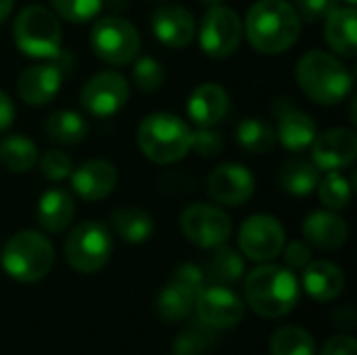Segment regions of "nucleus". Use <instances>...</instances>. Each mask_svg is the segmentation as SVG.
Here are the masks:
<instances>
[{
  "instance_id": "nucleus-1",
  "label": "nucleus",
  "mask_w": 357,
  "mask_h": 355,
  "mask_svg": "<svg viewBox=\"0 0 357 355\" xmlns=\"http://www.w3.org/2000/svg\"><path fill=\"white\" fill-rule=\"evenodd\" d=\"M251 46L261 54H282L301 33V17L289 0H257L243 23Z\"/></svg>"
},
{
  "instance_id": "nucleus-2",
  "label": "nucleus",
  "mask_w": 357,
  "mask_h": 355,
  "mask_svg": "<svg viewBox=\"0 0 357 355\" xmlns=\"http://www.w3.org/2000/svg\"><path fill=\"white\" fill-rule=\"evenodd\" d=\"M295 77L307 98L318 105H339L351 92L354 75L349 67L335 54L310 50L297 63Z\"/></svg>"
},
{
  "instance_id": "nucleus-3",
  "label": "nucleus",
  "mask_w": 357,
  "mask_h": 355,
  "mask_svg": "<svg viewBox=\"0 0 357 355\" xmlns=\"http://www.w3.org/2000/svg\"><path fill=\"white\" fill-rule=\"evenodd\" d=\"M245 297L251 310L264 318H282L299 301L295 274L276 264H264L245 278Z\"/></svg>"
},
{
  "instance_id": "nucleus-4",
  "label": "nucleus",
  "mask_w": 357,
  "mask_h": 355,
  "mask_svg": "<svg viewBox=\"0 0 357 355\" xmlns=\"http://www.w3.org/2000/svg\"><path fill=\"white\" fill-rule=\"evenodd\" d=\"M192 130L172 113H153L138 126V146L142 155L159 165L176 163L190 151Z\"/></svg>"
},
{
  "instance_id": "nucleus-5",
  "label": "nucleus",
  "mask_w": 357,
  "mask_h": 355,
  "mask_svg": "<svg viewBox=\"0 0 357 355\" xmlns=\"http://www.w3.org/2000/svg\"><path fill=\"white\" fill-rule=\"evenodd\" d=\"M54 264L50 241L38 230H21L2 249V268L17 282L42 280Z\"/></svg>"
},
{
  "instance_id": "nucleus-6",
  "label": "nucleus",
  "mask_w": 357,
  "mask_h": 355,
  "mask_svg": "<svg viewBox=\"0 0 357 355\" xmlns=\"http://www.w3.org/2000/svg\"><path fill=\"white\" fill-rule=\"evenodd\" d=\"M13 40L27 56L54 59L61 52V23L46 6H25L13 23Z\"/></svg>"
},
{
  "instance_id": "nucleus-7",
  "label": "nucleus",
  "mask_w": 357,
  "mask_h": 355,
  "mask_svg": "<svg viewBox=\"0 0 357 355\" xmlns=\"http://www.w3.org/2000/svg\"><path fill=\"white\" fill-rule=\"evenodd\" d=\"M111 251H113L111 232L100 222L77 224L65 241L67 264L82 274H92L105 268L111 257Z\"/></svg>"
},
{
  "instance_id": "nucleus-8",
  "label": "nucleus",
  "mask_w": 357,
  "mask_h": 355,
  "mask_svg": "<svg viewBox=\"0 0 357 355\" xmlns=\"http://www.w3.org/2000/svg\"><path fill=\"white\" fill-rule=\"evenodd\" d=\"M90 46L96 56L109 65H128L140 52V36L136 27L121 17H102L92 25Z\"/></svg>"
},
{
  "instance_id": "nucleus-9",
  "label": "nucleus",
  "mask_w": 357,
  "mask_h": 355,
  "mask_svg": "<svg viewBox=\"0 0 357 355\" xmlns=\"http://www.w3.org/2000/svg\"><path fill=\"white\" fill-rule=\"evenodd\" d=\"M243 36H245L243 21L232 8L222 4L207 6L199 27V42L207 56L211 59L232 56L238 50Z\"/></svg>"
},
{
  "instance_id": "nucleus-10",
  "label": "nucleus",
  "mask_w": 357,
  "mask_h": 355,
  "mask_svg": "<svg viewBox=\"0 0 357 355\" xmlns=\"http://www.w3.org/2000/svg\"><path fill=\"white\" fill-rule=\"evenodd\" d=\"M180 228L184 236L201 249H215L226 245L232 234L230 218L220 207L207 203H195L186 207L180 218Z\"/></svg>"
},
{
  "instance_id": "nucleus-11",
  "label": "nucleus",
  "mask_w": 357,
  "mask_h": 355,
  "mask_svg": "<svg viewBox=\"0 0 357 355\" xmlns=\"http://www.w3.org/2000/svg\"><path fill=\"white\" fill-rule=\"evenodd\" d=\"M238 247L251 262H270L280 255L284 247L282 224L266 213L247 218L238 230Z\"/></svg>"
},
{
  "instance_id": "nucleus-12",
  "label": "nucleus",
  "mask_w": 357,
  "mask_h": 355,
  "mask_svg": "<svg viewBox=\"0 0 357 355\" xmlns=\"http://www.w3.org/2000/svg\"><path fill=\"white\" fill-rule=\"evenodd\" d=\"M130 98L128 80L117 71H102L96 73L92 80L86 82L79 94V103L86 113L92 117H111L121 107H126Z\"/></svg>"
},
{
  "instance_id": "nucleus-13",
  "label": "nucleus",
  "mask_w": 357,
  "mask_h": 355,
  "mask_svg": "<svg viewBox=\"0 0 357 355\" xmlns=\"http://www.w3.org/2000/svg\"><path fill=\"white\" fill-rule=\"evenodd\" d=\"M207 192L220 205L238 207L253 197L255 178L245 165L224 163L207 176Z\"/></svg>"
},
{
  "instance_id": "nucleus-14",
  "label": "nucleus",
  "mask_w": 357,
  "mask_h": 355,
  "mask_svg": "<svg viewBox=\"0 0 357 355\" xmlns=\"http://www.w3.org/2000/svg\"><path fill=\"white\" fill-rule=\"evenodd\" d=\"M312 146V159L318 169L339 172L349 167L357 157V136L347 128H331L316 134Z\"/></svg>"
},
{
  "instance_id": "nucleus-15",
  "label": "nucleus",
  "mask_w": 357,
  "mask_h": 355,
  "mask_svg": "<svg viewBox=\"0 0 357 355\" xmlns=\"http://www.w3.org/2000/svg\"><path fill=\"white\" fill-rule=\"evenodd\" d=\"M195 308L199 320L211 328H232L234 324L241 322L245 314V305L241 297L222 285L203 289L195 299Z\"/></svg>"
},
{
  "instance_id": "nucleus-16",
  "label": "nucleus",
  "mask_w": 357,
  "mask_h": 355,
  "mask_svg": "<svg viewBox=\"0 0 357 355\" xmlns=\"http://www.w3.org/2000/svg\"><path fill=\"white\" fill-rule=\"evenodd\" d=\"M274 115H276V140H280L287 151L299 153L314 142L318 128L310 113L297 109L289 100H278L274 105Z\"/></svg>"
},
{
  "instance_id": "nucleus-17",
  "label": "nucleus",
  "mask_w": 357,
  "mask_h": 355,
  "mask_svg": "<svg viewBox=\"0 0 357 355\" xmlns=\"http://www.w3.org/2000/svg\"><path fill=\"white\" fill-rule=\"evenodd\" d=\"M71 186L75 195L84 201L96 203L107 199L117 186V167L102 159H92L77 165L71 176Z\"/></svg>"
},
{
  "instance_id": "nucleus-18",
  "label": "nucleus",
  "mask_w": 357,
  "mask_h": 355,
  "mask_svg": "<svg viewBox=\"0 0 357 355\" xmlns=\"http://www.w3.org/2000/svg\"><path fill=\"white\" fill-rule=\"evenodd\" d=\"M155 38L169 48H184L192 42L197 25L190 10L178 4H163L151 17Z\"/></svg>"
},
{
  "instance_id": "nucleus-19",
  "label": "nucleus",
  "mask_w": 357,
  "mask_h": 355,
  "mask_svg": "<svg viewBox=\"0 0 357 355\" xmlns=\"http://www.w3.org/2000/svg\"><path fill=\"white\" fill-rule=\"evenodd\" d=\"M63 71L59 65H31L21 71L17 80V94L25 105L42 107L48 105L61 90Z\"/></svg>"
},
{
  "instance_id": "nucleus-20",
  "label": "nucleus",
  "mask_w": 357,
  "mask_h": 355,
  "mask_svg": "<svg viewBox=\"0 0 357 355\" xmlns=\"http://www.w3.org/2000/svg\"><path fill=\"white\" fill-rule=\"evenodd\" d=\"M230 109V96L228 92L213 82L197 86L190 96H188V117L199 126V128H213L218 126Z\"/></svg>"
},
{
  "instance_id": "nucleus-21",
  "label": "nucleus",
  "mask_w": 357,
  "mask_h": 355,
  "mask_svg": "<svg viewBox=\"0 0 357 355\" xmlns=\"http://www.w3.org/2000/svg\"><path fill=\"white\" fill-rule=\"evenodd\" d=\"M303 236L318 249L335 251L347 243L349 228L335 211H314L303 220Z\"/></svg>"
},
{
  "instance_id": "nucleus-22",
  "label": "nucleus",
  "mask_w": 357,
  "mask_h": 355,
  "mask_svg": "<svg viewBox=\"0 0 357 355\" xmlns=\"http://www.w3.org/2000/svg\"><path fill=\"white\" fill-rule=\"evenodd\" d=\"M324 36L328 46L345 59H354L357 50L356 6H335L326 17Z\"/></svg>"
},
{
  "instance_id": "nucleus-23",
  "label": "nucleus",
  "mask_w": 357,
  "mask_h": 355,
  "mask_svg": "<svg viewBox=\"0 0 357 355\" xmlns=\"http://www.w3.org/2000/svg\"><path fill=\"white\" fill-rule=\"evenodd\" d=\"M303 289L316 301H333L345 289V274L333 262H310L303 268Z\"/></svg>"
},
{
  "instance_id": "nucleus-24",
  "label": "nucleus",
  "mask_w": 357,
  "mask_h": 355,
  "mask_svg": "<svg viewBox=\"0 0 357 355\" xmlns=\"http://www.w3.org/2000/svg\"><path fill=\"white\" fill-rule=\"evenodd\" d=\"M75 216V203L73 197L67 190L61 188H52L46 190L40 201H38V209H36V218L42 230L46 232H63Z\"/></svg>"
},
{
  "instance_id": "nucleus-25",
  "label": "nucleus",
  "mask_w": 357,
  "mask_h": 355,
  "mask_svg": "<svg viewBox=\"0 0 357 355\" xmlns=\"http://www.w3.org/2000/svg\"><path fill=\"white\" fill-rule=\"evenodd\" d=\"M38 146L23 134H10L0 140V163L10 174H25L38 163Z\"/></svg>"
},
{
  "instance_id": "nucleus-26",
  "label": "nucleus",
  "mask_w": 357,
  "mask_h": 355,
  "mask_svg": "<svg viewBox=\"0 0 357 355\" xmlns=\"http://www.w3.org/2000/svg\"><path fill=\"white\" fill-rule=\"evenodd\" d=\"M111 226L117 236H121L123 241H128L132 245L144 243L155 230L153 218L144 209H138V207L115 209L111 213Z\"/></svg>"
},
{
  "instance_id": "nucleus-27",
  "label": "nucleus",
  "mask_w": 357,
  "mask_h": 355,
  "mask_svg": "<svg viewBox=\"0 0 357 355\" xmlns=\"http://www.w3.org/2000/svg\"><path fill=\"white\" fill-rule=\"evenodd\" d=\"M278 180L284 192L295 197H305L316 190L320 182V169L312 161L291 159L282 165Z\"/></svg>"
},
{
  "instance_id": "nucleus-28",
  "label": "nucleus",
  "mask_w": 357,
  "mask_h": 355,
  "mask_svg": "<svg viewBox=\"0 0 357 355\" xmlns=\"http://www.w3.org/2000/svg\"><path fill=\"white\" fill-rule=\"evenodd\" d=\"M243 274H245V262H243L241 253H236L234 249H230L226 245L215 247V251L209 257L207 268H205L207 280H211L213 285L228 287V285L238 282L243 278Z\"/></svg>"
},
{
  "instance_id": "nucleus-29",
  "label": "nucleus",
  "mask_w": 357,
  "mask_h": 355,
  "mask_svg": "<svg viewBox=\"0 0 357 355\" xmlns=\"http://www.w3.org/2000/svg\"><path fill=\"white\" fill-rule=\"evenodd\" d=\"M236 142L249 155H264L270 153L276 144V130L266 119L247 117L236 126Z\"/></svg>"
},
{
  "instance_id": "nucleus-30",
  "label": "nucleus",
  "mask_w": 357,
  "mask_h": 355,
  "mask_svg": "<svg viewBox=\"0 0 357 355\" xmlns=\"http://www.w3.org/2000/svg\"><path fill=\"white\" fill-rule=\"evenodd\" d=\"M46 134L59 144H77L88 134L86 119L75 111H56L46 119Z\"/></svg>"
},
{
  "instance_id": "nucleus-31",
  "label": "nucleus",
  "mask_w": 357,
  "mask_h": 355,
  "mask_svg": "<svg viewBox=\"0 0 357 355\" xmlns=\"http://www.w3.org/2000/svg\"><path fill=\"white\" fill-rule=\"evenodd\" d=\"M272 355H316L314 337L301 326H282L270 339Z\"/></svg>"
},
{
  "instance_id": "nucleus-32",
  "label": "nucleus",
  "mask_w": 357,
  "mask_h": 355,
  "mask_svg": "<svg viewBox=\"0 0 357 355\" xmlns=\"http://www.w3.org/2000/svg\"><path fill=\"white\" fill-rule=\"evenodd\" d=\"M192 308H195V297L174 282H169L157 297V314L169 322L184 320Z\"/></svg>"
},
{
  "instance_id": "nucleus-33",
  "label": "nucleus",
  "mask_w": 357,
  "mask_h": 355,
  "mask_svg": "<svg viewBox=\"0 0 357 355\" xmlns=\"http://www.w3.org/2000/svg\"><path fill=\"white\" fill-rule=\"evenodd\" d=\"M316 188L322 205L328 207L331 211L345 209L351 201V184L339 172H326L324 180H320Z\"/></svg>"
},
{
  "instance_id": "nucleus-34",
  "label": "nucleus",
  "mask_w": 357,
  "mask_h": 355,
  "mask_svg": "<svg viewBox=\"0 0 357 355\" xmlns=\"http://www.w3.org/2000/svg\"><path fill=\"white\" fill-rule=\"evenodd\" d=\"M213 343V328L207 326L205 322L197 320L192 328L188 326L178 341L174 343V354L176 355H203L207 347Z\"/></svg>"
},
{
  "instance_id": "nucleus-35",
  "label": "nucleus",
  "mask_w": 357,
  "mask_h": 355,
  "mask_svg": "<svg viewBox=\"0 0 357 355\" xmlns=\"http://www.w3.org/2000/svg\"><path fill=\"white\" fill-rule=\"evenodd\" d=\"M50 4L61 19L71 23H86L102 8V0H50Z\"/></svg>"
},
{
  "instance_id": "nucleus-36",
  "label": "nucleus",
  "mask_w": 357,
  "mask_h": 355,
  "mask_svg": "<svg viewBox=\"0 0 357 355\" xmlns=\"http://www.w3.org/2000/svg\"><path fill=\"white\" fill-rule=\"evenodd\" d=\"M132 77H134V84L142 92H157L165 82V71H163V65L155 61L153 56H140L134 63Z\"/></svg>"
},
{
  "instance_id": "nucleus-37",
  "label": "nucleus",
  "mask_w": 357,
  "mask_h": 355,
  "mask_svg": "<svg viewBox=\"0 0 357 355\" xmlns=\"http://www.w3.org/2000/svg\"><path fill=\"white\" fill-rule=\"evenodd\" d=\"M38 161H40L42 176L46 180H50V182H63L73 172L71 159L65 153H61V151H46L42 157H38Z\"/></svg>"
},
{
  "instance_id": "nucleus-38",
  "label": "nucleus",
  "mask_w": 357,
  "mask_h": 355,
  "mask_svg": "<svg viewBox=\"0 0 357 355\" xmlns=\"http://www.w3.org/2000/svg\"><path fill=\"white\" fill-rule=\"evenodd\" d=\"M205 280H207L205 272L197 264H182L180 268H176L169 282L178 285L180 289H184L186 293H190L197 299V295L205 289Z\"/></svg>"
},
{
  "instance_id": "nucleus-39",
  "label": "nucleus",
  "mask_w": 357,
  "mask_h": 355,
  "mask_svg": "<svg viewBox=\"0 0 357 355\" xmlns=\"http://www.w3.org/2000/svg\"><path fill=\"white\" fill-rule=\"evenodd\" d=\"M224 146V138L213 128H199L192 132L190 149H195L201 157H215Z\"/></svg>"
},
{
  "instance_id": "nucleus-40",
  "label": "nucleus",
  "mask_w": 357,
  "mask_h": 355,
  "mask_svg": "<svg viewBox=\"0 0 357 355\" xmlns=\"http://www.w3.org/2000/svg\"><path fill=\"white\" fill-rule=\"evenodd\" d=\"M293 6L297 15L301 17V21L316 23L324 19L337 6V2L335 0H293Z\"/></svg>"
},
{
  "instance_id": "nucleus-41",
  "label": "nucleus",
  "mask_w": 357,
  "mask_h": 355,
  "mask_svg": "<svg viewBox=\"0 0 357 355\" xmlns=\"http://www.w3.org/2000/svg\"><path fill=\"white\" fill-rule=\"evenodd\" d=\"M280 253L284 255V264L293 270H303L312 259V249L303 241H293L284 245Z\"/></svg>"
},
{
  "instance_id": "nucleus-42",
  "label": "nucleus",
  "mask_w": 357,
  "mask_h": 355,
  "mask_svg": "<svg viewBox=\"0 0 357 355\" xmlns=\"http://www.w3.org/2000/svg\"><path fill=\"white\" fill-rule=\"evenodd\" d=\"M322 355H357V341L349 335H337L326 341Z\"/></svg>"
},
{
  "instance_id": "nucleus-43",
  "label": "nucleus",
  "mask_w": 357,
  "mask_h": 355,
  "mask_svg": "<svg viewBox=\"0 0 357 355\" xmlns=\"http://www.w3.org/2000/svg\"><path fill=\"white\" fill-rule=\"evenodd\" d=\"M13 119H15V107H13V100L6 92L0 90V134L6 132L10 126H13Z\"/></svg>"
},
{
  "instance_id": "nucleus-44",
  "label": "nucleus",
  "mask_w": 357,
  "mask_h": 355,
  "mask_svg": "<svg viewBox=\"0 0 357 355\" xmlns=\"http://www.w3.org/2000/svg\"><path fill=\"white\" fill-rule=\"evenodd\" d=\"M335 322L343 328H354L356 326V312L351 305H345L335 312Z\"/></svg>"
},
{
  "instance_id": "nucleus-45",
  "label": "nucleus",
  "mask_w": 357,
  "mask_h": 355,
  "mask_svg": "<svg viewBox=\"0 0 357 355\" xmlns=\"http://www.w3.org/2000/svg\"><path fill=\"white\" fill-rule=\"evenodd\" d=\"M13 4H15V0H0V23H4L8 19Z\"/></svg>"
},
{
  "instance_id": "nucleus-46",
  "label": "nucleus",
  "mask_w": 357,
  "mask_h": 355,
  "mask_svg": "<svg viewBox=\"0 0 357 355\" xmlns=\"http://www.w3.org/2000/svg\"><path fill=\"white\" fill-rule=\"evenodd\" d=\"M201 4H205V6H215V4H222L224 0H199Z\"/></svg>"
},
{
  "instance_id": "nucleus-47",
  "label": "nucleus",
  "mask_w": 357,
  "mask_h": 355,
  "mask_svg": "<svg viewBox=\"0 0 357 355\" xmlns=\"http://www.w3.org/2000/svg\"><path fill=\"white\" fill-rule=\"evenodd\" d=\"M345 2H347V4H349V6H356V2H357V0H345Z\"/></svg>"
}]
</instances>
